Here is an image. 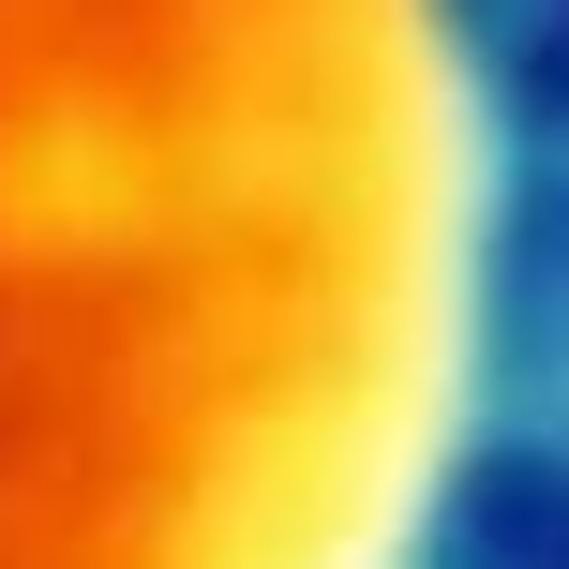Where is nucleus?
I'll return each mask as SVG.
<instances>
[{
    "instance_id": "1",
    "label": "nucleus",
    "mask_w": 569,
    "mask_h": 569,
    "mask_svg": "<svg viewBox=\"0 0 569 569\" xmlns=\"http://www.w3.org/2000/svg\"><path fill=\"white\" fill-rule=\"evenodd\" d=\"M465 345L450 0H0V569H405Z\"/></svg>"
}]
</instances>
